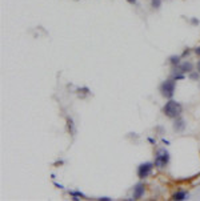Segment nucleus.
<instances>
[{"instance_id":"f257e3e1","label":"nucleus","mask_w":200,"mask_h":201,"mask_svg":"<svg viewBox=\"0 0 200 201\" xmlns=\"http://www.w3.org/2000/svg\"><path fill=\"white\" fill-rule=\"evenodd\" d=\"M182 105H180V103L178 101H174V100H170L166 105H164L163 108V112H164V115L168 116V117H171V119H176V117H179L180 113H182Z\"/></svg>"},{"instance_id":"f03ea898","label":"nucleus","mask_w":200,"mask_h":201,"mask_svg":"<svg viewBox=\"0 0 200 201\" xmlns=\"http://www.w3.org/2000/svg\"><path fill=\"white\" fill-rule=\"evenodd\" d=\"M170 161V153L166 149H159L155 156V165L158 168H164Z\"/></svg>"},{"instance_id":"7ed1b4c3","label":"nucleus","mask_w":200,"mask_h":201,"mask_svg":"<svg viewBox=\"0 0 200 201\" xmlns=\"http://www.w3.org/2000/svg\"><path fill=\"white\" fill-rule=\"evenodd\" d=\"M160 91H162V95L164 97L171 99L175 92V81L174 80H166V81L162 84V87H160Z\"/></svg>"},{"instance_id":"20e7f679","label":"nucleus","mask_w":200,"mask_h":201,"mask_svg":"<svg viewBox=\"0 0 200 201\" xmlns=\"http://www.w3.org/2000/svg\"><path fill=\"white\" fill-rule=\"evenodd\" d=\"M152 168H154V164H152V163H144V164H142V165L138 168V176L140 179L148 177L150 173H151V171H152Z\"/></svg>"},{"instance_id":"39448f33","label":"nucleus","mask_w":200,"mask_h":201,"mask_svg":"<svg viewBox=\"0 0 200 201\" xmlns=\"http://www.w3.org/2000/svg\"><path fill=\"white\" fill-rule=\"evenodd\" d=\"M144 185L143 184H138L135 188H134V199L135 200H138V199H140L142 196L144 195Z\"/></svg>"},{"instance_id":"423d86ee","label":"nucleus","mask_w":200,"mask_h":201,"mask_svg":"<svg viewBox=\"0 0 200 201\" xmlns=\"http://www.w3.org/2000/svg\"><path fill=\"white\" fill-rule=\"evenodd\" d=\"M192 71V64L191 63H183L179 67V72H191Z\"/></svg>"},{"instance_id":"0eeeda50","label":"nucleus","mask_w":200,"mask_h":201,"mask_svg":"<svg viewBox=\"0 0 200 201\" xmlns=\"http://www.w3.org/2000/svg\"><path fill=\"white\" fill-rule=\"evenodd\" d=\"M175 129L176 131H183L184 129V121H183V119H178V120H176V121H175Z\"/></svg>"},{"instance_id":"6e6552de","label":"nucleus","mask_w":200,"mask_h":201,"mask_svg":"<svg viewBox=\"0 0 200 201\" xmlns=\"http://www.w3.org/2000/svg\"><path fill=\"white\" fill-rule=\"evenodd\" d=\"M187 193L186 192H176V193L172 196V199L174 200H186V197H187Z\"/></svg>"},{"instance_id":"1a4fd4ad","label":"nucleus","mask_w":200,"mask_h":201,"mask_svg":"<svg viewBox=\"0 0 200 201\" xmlns=\"http://www.w3.org/2000/svg\"><path fill=\"white\" fill-rule=\"evenodd\" d=\"M170 61H171L172 64H179V63H180V56H171Z\"/></svg>"},{"instance_id":"9d476101","label":"nucleus","mask_w":200,"mask_h":201,"mask_svg":"<svg viewBox=\"0 0 200 201\" xmlns=\"http://www.w3.org/2000/svg\"><path fill=\"white\" fill-rule=\"evenodd\" d=\"M160 4H162L160 0H152V7H154V8H159Z\"/></svg>"},{"instance_id":"9b49d317","label":"nucleus","mask_w":200,"mask_h":201,"mask_svg":"<svg viewBox=\"0 0 200 201\" xmlns=\"http://www.w3.org/2000/svg\"><path fill=\"white\" fill-rule=\"evenodd\" d=\"M190 77H191V79H194V80H198V79H199V73H191V75H190Z\"/></svg>"},{"instance_id":"f8f14e48","label":"nucleus","mask_w":200,"mask_h":201,"mask_svg":"<svg viewBox=\"0 0 200 201\" xmlns=\"http://www.w3.org/2000/svg\"><path fill=\"white\" fill-rule=\"evenodd\" d=\"M195 52H196V53H198V55H200V47H199V48H196Z\"/></svg>"},{"instance_id":"ddd939ff","label":"nucleus","mask_w":200,"mask_h":201,"mask_svg":"<svg viewBox=\"0 0 200 201\" xmlns=\"http://www.w3.org/2000/svg\"><path fill=\"white\" fill-rule=\"evenodd\" d=\"M127 2H130L131 4H135V3H136V0H127Z\"/></svg>"},{"instance_id":"4468645a","label":"nucleus","mask_w":200,"mask_h":201,"mask_svg":"<svg viewBox=\"0 0 200 201\" xmlns=\"http://www.w3.org/2000/svg\"><path fill=\"white\" fill-rule=\"evenodd\" d=\"M198 71H199V73H200V60H199V63H198Z\"/></svg>"}]
</instances>
